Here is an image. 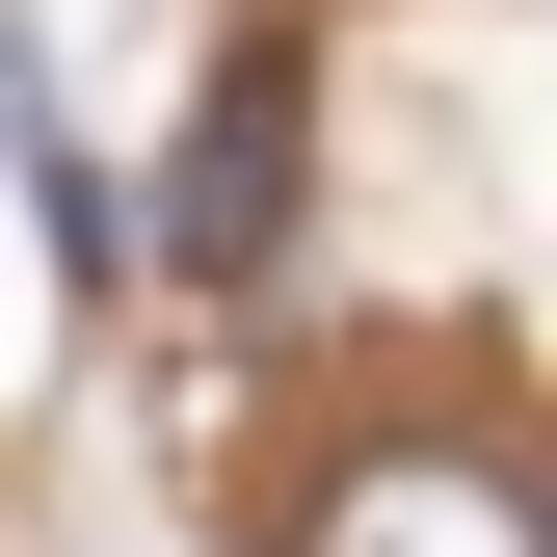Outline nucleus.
Listing matches in <instances>:
<instances>
[{
	"instance_id": "1",
	"label": "nucleus",
	"mask_w": 557,
	"mask_h": 557,
	"mask_svg": "<svg viewBox=\"0 0 557 557\" xmlns=\"http://www.w3.org/2000/svg\"><path fill=\"white\" fill-rule=\"evenodd\" d=\"M265 213H293V81L239 53V81H213V133H186V186H160V265H186V293H239V265H265Z\"/></svg>"
},
{
	"instance_id": "2",
	"label": "nucleus",
	"mask_w": 557,
	"mask_h": 557,
	"mask_svg": "<svg viewBox=\"0 0 557 557\" xmlns=\"http://www.w3.org/2000/svg\"><path fill=\"white\" fill-rule=\"evenodd\" d=\"M319 557H557V531H531L478 451H398V478H345V505H319Z\"/></svg>"
}]
</instances>
